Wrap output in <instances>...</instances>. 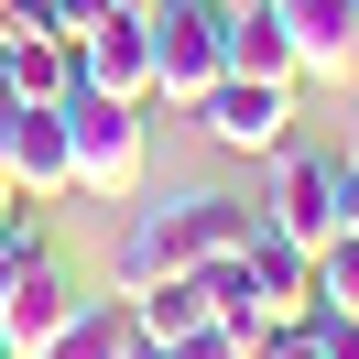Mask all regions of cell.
I'll return each instance as SVG.
<instances>
[{
	"label": "cell",
	"mask_w": 359,
	"mask_h": 359,
	"mask_svg": "<svg viewBox=\"0 0 359 359\" xmlns=\"http://www.w3.org/2000/svg\"><path fill=\"white\" fill-rule=\"evenodd\" d=\"M250 218L262 207H240V196H163V207H131V229H120V294H142V283H185V272H207L218 250H240L250 240Z\"/></svg>",
	"instance_id": "1"
},
{
	"label": "cell",
	"mask_w": 359,
	"mask_h": 359,
	"mask_svg": "<svg viewBox=\"0 0 359 359\" xmlns=\"http://www.w3.org/2000/svg\"><path fill=\"white\" fill-rule=\"evenodd\" d=\"M66 131H76V196L131 207V196H142V153H153V98L66 88Z\"/></svg>",
	"instance_id": "2"
},
{
	"label": "cell",
	"mask_w": 359,
	"mask_h": 359,
	"mask_svg": "<svg viewBox=\"0 0 359 359\" xmlns=\"http://www.w3.org/2000/svg\"><path fill=\"white\" fill-rule=\"evenodd\" d=\"M218 76H229L218 0H153V109H196Z\"/></svg>",
	"instance_id": "3"
},
{
	"label": "cell",
	"mask_w": 359,
	"mask_h": 359,
	"mask_svg": "<svg viewBox=\"0 0 359 359\" xmlns=\"http://www.w3.org/2000/svg\"><path fill=\"white\" fill-rule=\"evenodd\" d=\"M348 196H359V185H348V163H337V153H283V175H272V207H262V218L283 229L294 250H327L337 229H348Z\"/></svg>",
	"instance_id": "4"
},
{
	"label": "cell",
	"mask_w": 359,
	"mask_h": 359,
	"mask_svg": "<svg viewBox=\"0 0 359 359\" xmlns=\"http://www.w3.org/2000/svg\"><path fill=\"white\" fill-rule=\"evenodd\" d=\"M0 175H11V196H22V207L76 196V131H66V98H22V120H11V142H0Z\"/></svg>",
	"instance_id": "5"
},
{
	"label": "cell",
	"mask_w": 359,
	"mask_h": 359,
	"mask_svg": "<svg viewBox=\"0 0 359 359\" xmlns=\"http://www.w3.org/2000/svg\"><path fill=\"white\" fill-rule=\"evenodd\" d=\"M196 120L218 153H283V120H294V88H272V76H218V88L196 98Z\"/></svg>",
	"instance_id": "6"
},
{
	"label": "cell",
	"mask_w": 359,
	"mask_h": 359,
	"mask_svg": "<svg viewBox=\"0 0 359 359\" xmlns=\"http://www.w3.org/2000/svg\"><path fill=\"white\" fill-rule=\"evenodd\" d=\"M76 305H88V294L66 283V262H55V250H44V262H22V283L0 294V348H11V359H44L55 327H66Z\"/></svg>",
	"instance_id": "7"
},
{
	"label": "cell",
	"mask_w": 359,
	"mask_h": 359,
	"mask_svg": "<svg viewBox=\"0 0 359 359\" xmlns=\"http://www.w3.org/2000/svg\"><path fill=\"white\" fill-rule=\"evenodd\" d=\"M76 88H98V98H153V11H109V22L76 44Z\"/></svg>",
	"instance_id": "8"
},
{
	"label": "cell",
	"mask_w": 359,
	"mask_h": 359,
	"mask_svg": "<svg viewBox=\"0 0 359 359\" xmlns=\"http://www.w3.org/2000/svg\"><path fill=\"white\" fill-rule=\"evenodd\" d=\"M305 76H359V0H272Z\"/></svg>",
	"instance_id": "9"
},
{
	"label": "cell",
	"mask_w": 359,
	"mask_h": 359,
	"mask_svg": "<svg viewBox=\"0 0 359 359\" xmlns=\"http://www.w3.org/2000/svg\"><path fill=\"white\" fill-rule=\"evenodd\" d=\"M229 76H272V88H294V33H283V11L272 0H250V11H229Z\"/></svg>",
	"instance_id": "10"
},
{
	"label": "cell",
	"mask_w": 359,
	"mask_h": 359,
	"mask_svg": "<svg viewBox=\"0 0 359 359\" xmlns=\"http://www.w3.org/2000/svg\"><path fill=\"white\" fill-rule=\"evenodd\" d=\"M131 294H88V305L66 316V327H55V348L44 359H131Z\"/></svg>",
	"instance_id": "11"
},
{
	"label": "cell",
	"mask_w": 359,
	"mask_h": 359,
	"mask_svg": "<svg viewBox=\"0 0 359 359\" xmlns=\"http://www.w3.org/2000/svg\"><path fill=\"white\" fill-rule=\"evenodd\" d=\"M131 327L163 337V348H185V337H207L218 316H207V283L185 272V283H142V294H131Z\"/></svg>",
	"instance_id": "12"
},
{
	"label": "cell",
	"mask_w": 359,
	"mask_h": 359,
	"mask_svg": "<svg viewBox=\"0 0 359 359\" xmlns=\"http://www.w3.org/2000/svg\"><path fill=\"white\" fill-rule=\"evenodd\" d=\"M0 76H11L22 98H66V88H76V44H55V33H11V44H0Z\"/></svg>",
	"instance_id": "13"
},
{
	"label": "cell",
	"mask_w": 359,
	"mask_h": 359,
	"mask_svg": "<svg viewBox=\"0 0 359 359\" xmlns=\"http://www.w3.org/2000/svg\"><path fill=\"white\" fill-rule=\"evenodd\" d=\"M316 316H359V229H337L316 250Z\"/></svg>",
	"instance_id": "14"
},
{
	"label": "cell",
	"mask_w": 359,
	"mask_h": 359,
	"mask_svg": "<svg viewBox=\"0 0 359 359\" xmlns=\"http://www.w3.org/2000/svg\"><path fill=\"white\" fill-rule=\"evenodd\" d=\"M44 250H55V240H44V218H33V207L11 196V207H0V294L22 283V262H44Z\"/></svg>",
	"instance_id": "15"
},
{
	"label": "cell",
	"mask_w": 359,
	"mask_h": 359,
	"mask_svg": "<svg viewBox=\"0 0 359 359\" xmlns=\"http://www.w3.org/2000/svg\"><path fill=\"white\" fill-rule=\"evenodd\" d=\"M131 359H250V348L207 327V337H185V348H163V337H131Z\"/></svg>",
	"instance_id": "16"
},
{
	"label": "cell",
	"mask_w": 359,
	"mask_h": 359,
	"mask_svg": "<svg viewBox=\"0 0 359 359\" xmlns=\"http://www.w3.org/2000/svg\"><path fill=\"white\" fill-rule=\"evenodd\" d=\"M44 11H55V44H88V33L109 22V0H44Z\"/></svg>",
	"instance_id": "17"
},
{
	"label": "cell",
	"mask_w": 359,
	"mask_h": 359,
	"mask_svg": "<svg viewBox=\"0 0 359 359\" xmlns=\"http://www.w3.org/2000/svg\"><path fill=\"white\" fill-rule=\"evenodd\" d=\"M327 359H359V316H327Z\"/></svg>",
	"instance_id": "18"
},
{
	"label": "cell",
	"mask_w": 359,
	"mask_h": 359,
	"mask_svg": "<svg viewBox=\"0 0 359 359\" xmlns=\"http://www.w3.org/2000/svg\"><path fill=\"white\" fill-rule=\"evenodd\" d=\"M11 120H22V88H11V76H0V142H11Z\"/></svg>",
	"instance_id": "19"
},
{
	"label": "cell",
	"mask_w": 359,
	"mask_h": 359,
	"mask_svg": "<svg viewBox=\"0 0 359 359\" xmlns=\"http://www.w3.org/2000/svg\"><path fill=\"white\" fill-rule=\"evenodd\" d=\"M337 163H348V185H359V120H348V142H337Z\"/></svg>",
	"instance_id": "20"
},
{
	"label": "cell",
	"mask_w": 359,
	"mask_h": 359,
	"mask_svg": "<svg viewBox=\"0 0 359 359\" xmlns=\"http://www.w3.org/2000/svg\"><path fill=\"white\" fill-rule=\"evenodd\" d=\"M109 11H153V0H109Z\"/></svg>",
	"instance_id": "21"
},
{
	"label": "cell",
	"mask_w": 359,
	"mask_h": 359,
	"mask_svg": "<svg viewBox=\"0 0 359 359\" xmlns=\"http://www.w3.org/2000/svg\"><path fill=\"white\" fill-rule=\"evenodd\" d=\"M0 207H11V175H0Z\"/></svg>",
	"instance_id": "22"
},
{
	"label": "cell",
	"mask_w": 359,
	"mask_h": 359,
	"mask_svg": "<svg viewBox=\"0 0 359 359\" xmlns=\"http://www.w3.org/2000/svg\"><path fill=\"white\" fill-rule=\"evenodd\" d=\"M348 229H359V196H348Z\"/></svg>",
	"instance_id": "23"
}]
</instances>
